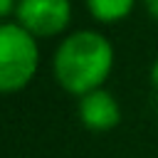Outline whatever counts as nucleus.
<instances>
[{"instance_id":"6","label":"nucleus","mask_w":158,"mask_h":158,"mask_svg":"<svg viewBox=\"0 0 158 158\" xmlns=\"http://www.w3.org/2000/svg\"><path fill=\"white\" fill-rule=\"evenodd\" d=\"M17 2H20V0H0V22H2L10 12H17Z\"/></svg>"},{"instance_id":"2","label":"nucleus","mask_w":158,"mask_h":158,"mask_svg":"<svg viewBox=\"0 0 158 158\" xmlns=\"http://www.w3.org/2000/svg\"><path fill=\"white\" fill-rule=\"evenodd\" d=\"M40 64L35 35L20 22H0V91H17L30 84Z\"/></svg>"},{"instance_id":"8","label":"nucleus","mask_w":158,"mask_h":158,"mask_svg":"<svg viewBox=\"0 0 158 158\" xmlns=\"http://www.w3.org/2000/svg\"><path fill=\"white\" fill-rule=\"evenodd\" d=\"M151 81H153V86L158 89V62L153 64V69H151Z\"/></svg>"},{"instance_id":"5","label":"nucleus","mask_w":158,"mask_h":158,"mask_svg":"<svg viewBox=\"0 0 158 158\" xmlns=\"http://www.w3.org/2000/svg\"><path fill=\"white\" fill-rule=\"evenodd\" d=\"M136 0H86L91 15L101 22H116L123 20L131 10H133Z\"/></svg>"},{"instance_id":"4","label":"nucleus","mask_w":158,"mask_h":158,"mask_svg":"<svg viewBox=\"0 0 158 158\" xmlns=\"http://www.w3.org/2000/svg\"><path fill=\"white\" fill-rule=\"evenodd\" d=\"M79 118L91 131H109L118 123L121 111L106 89H94L79 99Z\"/></svg>"},{"instance_id":"3","label":"nucleus","mask_w":158,"mask_h":158,"mask_svg":"<svg viewBox=\"0 0 158 158\" xmlns=\"http://www.w3.org/2000/svg\"><path fill=\"white\" fill-rule=\"evenodd\" d=\"M15 15L30 35L52 37L69 25L72 5L69 0H20Z\"/></svg>"},{"instance_id":"7","label":"nucleus","mask_w":158,"mask_h":158,"mask_svg":"<svg viewBox=\"0 0 158 158\" xmlns=\"http://www.w3.org/2000/svg\"><path fill=\"white\" fill-rule=\"evenodd\" d=\"M143 2H146V10L151 12V17L158 20V0H143Z\"/></svg>"},{"instance_id":"1","label":"nucleus","mask_w":158,"mask_h":158,"mask_svg":"<svg viewBox=\"0 0 158 158\" xmlns=\"http://www.w3.org/2000/svg\"><path fill=\"white\" fill-rule=\"evenodd\" d=\"M111 64L114 49L109 40L91 30L69 35L54 52V77L67 91L77 96L101 89L104 79L111 72Z\"/></svg>"}]
</instances>
